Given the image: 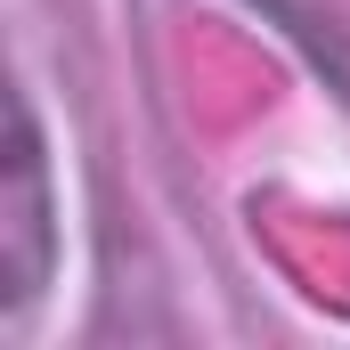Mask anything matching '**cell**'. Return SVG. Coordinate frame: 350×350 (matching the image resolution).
Instances as JSON below:
<instances>
[{
	"label": "cell",
	"mask_w": 350,
	"mask_h": 350,
	"mask_svg": "<svg viewBox=\"0 0 350 350\" xmlns=\"http://www.w3.org/2000/svg\"><path fill=\"white\" fill-rule=\"evenodd\" d=\"M57 261V196H49V155H41V122L16 98V131H8V179H0V310H25Z\"/></svg>",
	"instance_id": "1"
}]
</instances>
